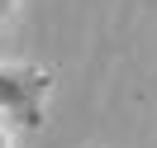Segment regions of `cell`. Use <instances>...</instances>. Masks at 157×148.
I'll return each mask as SVG.
<instances>
[{
    "instance_id": "cell-1",
    "label": "cell",
    "mask_w": 157,
    "mask_h": 148,
    "mask_svg": "<svg viewBox=\"0 0 157 148\" xmlns=\"http://www.w3.org/2000/svg\"><path fill=\"white\" fill-rule=\"evenodd\" d=\"M52 91V77L43 67H0V115L19 119L24 129H38L43 124V100Z\"/></svg>"
}]
</instances>
